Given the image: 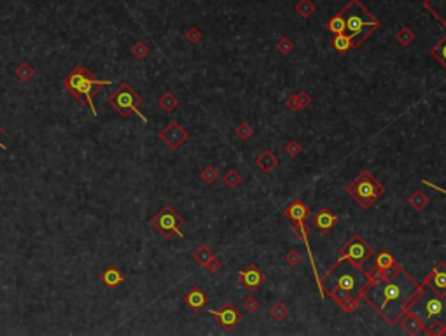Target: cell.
<instances>
[{
	"label": "cell",
	"instance_id": "39",
	"mask_svg": "<svg viewBox=\"0 0 446 336\" xmlns=\"http://www.w3.org/2000/svg\"><path fill=\"white\" fill-rule=\"evenodd\" d=\"M277 49H278V53H282V54H289V53H293V51H294V44H293V40H291V39H287V37H282V39L277 42Z\"/></svg>",
	"mask_w": 446,
	"mask_h": 336
},
{
	"label": "cell",
	"instance_id": "26",
	"mask_svg": "<svg viewBox=\"0 0 446 336\" xmlns=\"http://www.w3.org/2000/svg\"><path fill=\"white\" fill-rule=\"evenodd\" d=\"M408 205L409 207H413L415 210H423L429 205V196L423 193L422 189H418L408 198Z\"/></svg>",
	"mask_w": 446,
	"mask_h": 336
},
{
	"label": "cell",
	"instance_id": "44",
	"mask_svg": "<svg viewBox=\"0 0 446 336\" xmlns=\"http://www.w3.org/2000/svg\"><path fill=\"white\" fill-rule=\"evenodd\" d=\"M422 184H425V186H429V187H432V189H436V191H439V193L446 194V189H445V187H439L438 184H432V182H427V181H422Z\"/></svg>",
	"mask_w": 446,
	"mask_h": 336
},
{
	"label": "cell",
	"instance_id": "27",
	"mask_svg": "<svg viewBox=\"0 0 446 336\" xmlns=\"http://www.w3.org/2000/svg\"><path fill=\"white\" fill-rule=\"evenodd\" d=\"M158 105L163 109L165 112H173L179 107V98L173 95V93L166 91L165 95H161V98L158 100Z\"/></svg>",
	"mask_w": 446,
	"mask_h": 336
},
{
	"label": "cell",
	"instance_id": "18",
	"mask_svg": "<svg viewBox=\"0 0 446 336\" xmlns=\"http://www.w3.org/2000/svg\"><path fill=\"white\" fill-rule=\"evenodd\" d=\"M256 165H258L264 174H269V172H273L275 168L280 165V158H278L273 151L264 149V151L259 152V156L256 158Z\"/></svg>",
	"mask_w": 446,
	"mask_h": 336
},
{
	"label": "cell",
	"instance_id": "14",
	"mask_svg": "<svg viewBox=\"0 0 446 336\" xmlns=\"http://www.w3.org/2000/svg\"><path fill=\"white\" fill-rule=\"evenodd\" d=\"M399 266V263L396 261L392 254L389 251H381L376 254L373 261V277H385V275H390L396 268Z\"/></svg>",
	"mask_w": 446,
	"mask_h": 336
},
{
	"label": "cell",
	"instance_id": "13",
	"mask_svg": "<svg viewBox=\"0 0 446 336\" xmlns=\"http://www.w3.org/2000/svg\"><path fill=\"white\" fill-rule=\"evenodd\" d=\"M238 280L240 284H242L243 287H245L247 291H256L259 289V287L264 284L266 277L264 273H262L261 270H259V266L256 263H249L243 270L238 271Z\"/></svg>",
	"mask_w": 446,
	"mask_h": 336
},
{
	"label": "cell",
	"instance_id": "10",
	"mask_svg": "<svg viewBox=\"0 0 446 336\" xmlns=\"http://www.w3.org/2000/svg\"><path fill=\"white\" fill-rule=\"evenodd\" d=\"M308 219H310V228H313L315 231L322 233V235L331 233L339 223L338 214H334L333 210L326 209V207L320 209V210H317V212L312 214Z\"/></svg>",
	"mask_w": 446,
	"mask_h": 336
},
{
	"label": "cell",
	"instance_id": "20",
	"mask_svg": "<svg viewBox=\"0 0 446 336\" xmlns=\"http://www.w3.org/2000/svg\"><path fill=\"white\" fill-rule=\"evenodd\" d=\"M399 324L403 326V329L408 333V335H422V333H425V328H423L422 322L409 312H406L403 317H401Z\"/></svg>",
	"mask_w": 446,
	"mask_h": 336
},
{
	"label": "cell",
	"instance_id": "5",
	"mask_svg": "<svg viewBox=\"0 0 446 336\" xmlns=\"http://www.w3.org/2000/svg\"><path fill=\"white\" fill-rule=\"evenodd\" d=\"M341 14L345 18V34L354 40L355 49H359L380 27V20L362 5L361 0H350L341 9Z\"/></svg>",
	"mask_w": 446,
	"mask_h": 336
},
{
	"label": "cell",
	"instance_id": "29",
	"mask_svg": "<svg viewBox=\"0 0 446 336\" xmlns=\"http://www.w3.org/2000/svg\"><path fill=\"white\" fill-rule=\"evenodd\" d=\"M14 74H16V77H18L19 81L28 82V81H30V79L35 75V67H34V65H30L28 62H25V63H21V65H19L18 69H16V72H14Z\"/></svg>",
	"mask_w": 446,
	"mask_h": 336
},
{
	"label": "cell",
	"instance_id": "8",
	"mask_svg": "<svg viewBox=\"0 0 446 336\" xmlns=\"http://www.w3.org/2000/svg\"><path fill=\"white\" fill-rule=\"evenodd\" d=\"M150 226L168 240L173 238V236H181V238L186 236L184 231H182L184 219H182L181 214L173 209L172 205H165V207L150 219Z\"/></svg>",
	"mask_w": 446,
	"mask_h": 336
},
{
	"label": "cell",
	"instance_id": "36",
	"mask_svg": "<svg viewBox=\"0 0 446 336\" xmlns=\"http://www.w3.org/2000/svg\"><path fill=\"white\" fill-rule=\"evenodd\" d=\"M200 177L203 179V182H207V184H214V182L219 179V172H217V168H214V166H205L203 172L200 174Z\"/></svg>",
	"mask_w": 446,
	"mask_h": 336
},
{
	"label": "cell",
	"instance_id": "31",
	"mask_svg": "<svg viewBox=\"0 0 446 336\" xmlns=\"http://www.w3.org/2000/svg\"><path fill=\"white\" fill-rule=\"evenodd\" d=\"M224 184H226L227 187H231V189L238 187V186L242 184V175H240V172L236 170V168H229V170L226 172V175H224Z\"/></svg>",
	"mask_w": 446,
	"mask_h": 336
},
{
	"label": "cell",
	"instance_id": "9",
	"mask_svg": "<svg viewBox=\"0 0 446 336\" xmlns=\"http://www.w3.org/2000/svg\"><path fill=\"white\" fill-rule=\"evenodd\" d=\"M371 252H373V249L370 247V244L361 235H354L339 249V256L336 263H339L343 259H350V261H354L357 264H364L371 258Z\"/></svg>",
	"mask_w": 446,
	"mask_h": 336
},
{
	"label": "cell",
	"instance_id": "4",
	"mask_svg": "<svg viewBox=\"0 0 446 336\" xmlns=\"http://www.w3.org/2000/svg\"><path fill=\"white\" fill-rule=\"evenodd\" d=\"M112 81H102L93 75V72L84 65H77L63 77V88L79 102V105H88L91 109L93 116L98 117V111L95 107L93 97L95 93L104 89L105 86H112Z\"/></svg>",
	"mask_w": 446,
	"mask_h": 336
},
{
	"label": "cell",
	"instance_id": "16",
	"mask_svg": "<svg viewBox=\"0 0 446 336\" xmlns=\"http://www.w3.org/2000/svg\"><path fill=\"white\" fill-rule=\"evenodd\" d=\"M208 301H210L208 294L205 293L203 289H200V287H192V289H189L184 296V303L187 305L189 310H192V312H200V310H203L205 306L208 305Z\"/></svg>",
	"mask_w": 446,
	"mask_h": 336
},
{
	"label": "cell",
	"instance_id": "17",
	"mask_svg": "<svg viewBox=\"0 0 446 336\" xmlns=\"http://www.w3.org/2000/svg\"><path fill=\"white\" fill-rule=\"evenodd\" d=\"M100 282L104 284L107 289H115L124 282V273L117 266L111 264L100 273Z\"/></svg>",
	"mask_w": 446,
	"mask_h": 336
},
{
	"label": "cell",
	"instance_id": "42",
	"mask_svg": "<svg viewBox=\"0 0 446 336\" xmlns=\"http://www.w3.org/2000/svg\"><path fill=\"white\" fill-rule=\"evenodd\" d=\"M221 266H223V263H221V261H219V259H217V258H214V259H212V261H208V263L205 264L203 268H207V271H208V273H210V275H214V273H217V271L221 270Z\"/></svg>",
	"mask_w": 446,
	"mask_h": 336
},
{
	"label": "cell",
	"instance_id": "12",
	"mask_svg": "<svg viewBox=\"0 0 446 336\" xmlns=\"http://www.w3.org/2000/svg\"><path fill=\"white\" fill-rule=\"evenodd\" d=\"M208 312H210L212 317L219 322L221 328H223L224 331L235 329L236 326L240 324V321H242V312H240L235 305H229V303L223 305L219 310H208Z\"/></svg>",
	"mask_w": 446,
	"mask_h": 336
},
{
	"label": "cell",
	"instance_id": "30",
	"mask_svg": "<svg viewBox=\"0 0 446 336\" xmlns=\"http://www.w3.org/2000/svg\"><path fill=\"white\" fill-rule=\"evenodd\" d=\"M415 39H416L415 32H413L409 27H403L396 34V40L401 44V46H409V44H413V40Z\"/></svg>",
	"mask_w": 446,
	"mask_h": 336
},
{
	"label": "cell",
	"instance_id": "25",
	"mask_svg": "<svg viewBox=\"0 0 446 336\" xmlns=\"http://www.w3.org/2000/svg\"><path fill=\"white\" fill-rule=\"evenodd\" d=\"M326 28H327L329 32H331L333 35H336V34H345V18H343L341 11L336 12V14L333 16L331 20L327 21V23H326Z\"/></svg>",
	"mask_w": 446,
	"mask_h": 336
},
{
	"label": "cell",
	"instance_id": "28",
	"mask_svg": "<svg viewBox=\"0 0 446 336\" xmlns=\"http://www.w3.org/2000/svg\"><path fill=\"white\" fill-rule=\"evenodd\" d=\"M425 11L431 12L436 20L446 28V0H438V7L431 5V7H425Z\"/></svg>",
	"mask_w": 446,
	"mask_h": 336
},
{
	"label": "cell",
	"instance_id": "32",
	"mask_svg": "<svg viewBox=\"0 0 446 336\" xmlns=\"http://www.w3.org/2000/svg\"><path fill=\"white\" fill-rule=\"evenodd\" d=\"M235 135L238 137L240 140H243V142H247V140L250 139V137L254 135V128H252V124L247 123V121H243V123H240L238 126L235 128Z\"/></svg>",
	"mask_w": 446,
	"mask_h": 336
},
{
	"label": "cell",
	"instance_id": "34",
	"mask_svg": "<svg viewBox=\"0 0 446 336\" xmlns=\"http://www.w3.org/2000/svg\"><path fill=\"white\" fill-rule=\"evenodd\" d=\"M284 151L289 158H297V156L301 154V151H303V147H301V144L296 142V140H289V142L285 144Z\"/></svg>",
	"mask_w": 446,
	"mask_h": 336
},
{
	"label": "cell",
	"instance_id": "19",
	"mask_svg": "<svg viewBox=\"0 0 446 336\" xmlns=\"http://www.w3.org/2000/svg\"><path fill=\"white\" fill-rule=\"evenodd\" d=\"M284 216L287 217L289 221H294V219H308L310 217V210H308L306 203H304L301 198H296L293 203L289 205L287 209H285Z\"/></svg>",
	"mask_w": 446,
	"mask_h": 336
},
{
	"label": "cell",
	"instance_id": "33",
	"mask_svg": "<svg viewBox=\"0 0 446 336\" xmlns=\"http://www.w3.org/2000/svg\"><path fill=\"white\" fill-rule=\"evenodd\" d=\"M269 315L273 317L275 321H284L285 317L289 315V308L282 301H277L269 306Z\"/></svg>",
	"mask_w": 446,
	"mask_h": 336
},
{
	"label": "cell",
	"instance_id": "41",
	"mask_svg": "<svg viewBox=\"0 0 446 336\" xmlns=\"http://www.w3.org/2000/svg\"><path fill=\"white\" fill-rule=\"evenodd\" d=\"M296 95H297V107H299V111H304V109L310 107V104H312V97H310L306 91L301 89V91L296 93Z\"/></svg>",
	"mask_w": 446,
	"mask_h": 336
},
{
	"label": "cell",
	"instance_id": "23",
	"mask_svg": "<svg viewBox=\"0 0 446 336\" xmlns=\"http://www.w3.org/2000/svg\"><path fill=\"white\" fill-rule=\"evenodd\" d=\"M294 11L301 18H310L317 11V4L313 0H297L296 5H294Z\"/></svg>",
	"mask_w": 446,
	"mask_h": 336
},
{
	"label": "cell",
	"instance_id": "38",
	"mask_svg": "<svg viewBox=\"0 0 446 336\" xmlns=\"http://www.w3.org/2000/svg\"><path fill=\"white\" fill-rule=\"evenodd\" d=\"M186 39H187L191 44H198L201 39H203V32L196 27H191L187 32H186Z\"/></svg>",
	"mask_w": 446,
	"mask_h": 336
},
{
	"label": "cell",
	"instance_id": "35",
	"mask_svg": "<svg viewBox=\"0 0 446 336\" xmlns=\"http://www.w3.org/2000/svg\"><path fill=\"white\" fill-rule=\"evenodd\" d=\"M131 53H133L135 58H139V60H144L149 54V46H147L144 40H139V42H135L133 47H131Z\"/></svg>",
	"mask_w": 446,
	"mask_h": 336
},
{
	"label": "cell",
	"instance_id": "15",
	"mask_svg": "<svg viewBox=\"0 0 446 336\" xmlns=\"http://www.w3.org/2000/svg\"><path fill=\"white\" fill-rule=\"evenodd\" d=\"M422 284H427V286L434 287V289L445 291L446 293V263L445 261H439V263L425 275Z\"/></svg>",
	"mask_w": 446,
	"mask_h": 336
},
{
	"label": "cell",
	"instance_id": "37",
	"mask_svg": "<svg viewBox=\"0 0 446 336\" xmlns=\"http://www.w3.org/2000/svg\"><path fill=\"white\" fill-rule=\"evenodd\" d=\"M301 261H303V256H301V252L297 251V249H291V251L285 254V263H287L289 266H297Z\"/></svg>",
	"mask_w": 446,
	"mask_h": 336
},
{
	"label": "cell",
	"instance_id": "21",
	"mask_svg": "<svg viewBox=\"0 0 446 336\" xmlns=\"http://www.w3.org/2000/svg\"><path fill=\"white\" fill-rule=\"evenodd\" d=\"M331 47L334 51H338V53H341V54H345V53H348V51L355 49V47H354V40H352L346 34H336V35H333Z\"/></svg>",
	"mask_w": 446,
	"mask_h": 336
},
{
	"label": "cell",
	"instance_id": "22",
	"mask_svg": "<svg viewBox=\"0 0 446 336\" xmlns=\"http://www.w3.org/2000/svg\"><path fill=\"white\" fill-rule=\"evenodd\" d=\"M214 258H216V252L212 251L207 244H203L201 247H198L196 251L192 252V259H194L200 266H205V264H207L208 261H212Z\"/></svg>",
	"mask_w": 446,
	"mask_h": 336
},
{
	"label": "cell",
	"instance_id": "2",
	"mask_svg": "<svg viewBox=\"0 0 446 336\" xmlns=\"http://www.w3.org/2000/svg\"><path fill=\"white\" fill-rule=\"evenodd\" d=\"M373 278L371 270H366L364 264L343 259L320 277V282L326 296L331 298L346 313H354L359 308L362 291Z\"/></svg>",
	"mask_w": 446,
	"mask_h": 336
},
{
	"label": "cell",
	"instance_id": "24",
	"mask_svg": "<svg viewBox=\"0 0 446 336\" xmlns=\"http://www.w3.org/2000/svg\"><path fill=\"white\" fill-rule=\"evenodd\" d=\"M431 54H432V58H434L436 62H438L439 65L446 70V35L443 37L441 40H439L438 44H436L434 47H432Z\"/></svg>",
	"mask_w": 446,
	"mask_h": 336
},
{
	"label": "cell",
	"instance_id": "3",
	"mask_svg": "<svg viewBox=\"0 0 446 336\" xmlns=\"http://www.w3.org/2000/svg\"><path fill=\"white\" fill-rule=\"evenodd\" d=\"M425 328V335L439 336L446 333V293L423 284L406 306Z\"/></svg>",
	"mask_w": 446,
	"mask_h": 336
},
{
	"label": "cell",
	"instance_id": "11",
	"mask_svg": "<svg viewBox=\"0 0 446 336\" xmlns=\"http://www.w3.org/2000/svg\"><path fill=\"white\" fill-rule=\"evenodd\" d=\"M187 139H189V133L181 126L179 121H170L161 132H159V140H163L170 149H181Z\"/></svg>",
	"mask_w": 446,
	"mask_h": 336
},
{
	"label": "cell",
	"instance_id": "7",
	"mask_svg": "<svg viewBox=\"0 0 446 336\" xmlns=\"http://www.w3.org/2000/svg\"><path fill=\"white\" fill-rule=\"evenodd\" d=\"M107 104L123 117H128V116H131V114H135V116H139L144 123H147V117L144 116V114H140V111H139V107L144 104V98L135 91L133 86H131L130 82H126V81L121 82L117 91H115L112 97H109Z\"/></svg>",
	"mask_w": 446,
	"mask_h": 336
},
{
	"label": "cell",
	"instance_id": "40",
	"mask_svg": "<svg viewBox=\"0 0 446 336\" xmlns=\"http://www.w3.org/2000/svg\"><path fill=\"white\" fill-rule=\"evenodd\" d=\"M259 301L258 299H256L254 296H249V298H245V299H243V303H242V308L245 310V312H249V313H254V312H258L259 310Z\"/></svg>",
	"mask_w": 446,
	"mask_h": 336
},
{
	"label": "cell",
	"instance_id": "43",
	"mask_svg": "<svg viewBox=\"0 0 446 336\" xmlns=\"http://www.w3.org/2000/svg\"><path fill=\"white\" fill-rule=\"evenodd\" d=\"M285 107L291 109V111H299V107H297V95L296 93L289 95L287 100H285Z\"/></svg>",
	"mask_w": 446,
	"mask_h": 336
},
{
	"label": "cell",
	"instance_id": "1",
	"mask_svg": "<svg viewBox=\"0 0 446 336\" xmlns=\"http://www.w3.org/2000/svg\"><path fill=\"white\" fill-rule=\"evenodd\" d=\"M422 282L415 280L399 264L390 275L374 277L362 291L361 299L383 319L385 324L396 326L406 313L408 303L422 289Z\"/></svg>",
	"mask_w": 446,
	"mask_h": 336
},
{
	"label": "cell",
	"instance_id": "45",
	"mask_svg": "<svg viewBox=\"0 0 446 336\" xmlns=\"http://www.w3.org/2000/svg\"><path fill=\"white\" fill-rule=\"evenodd\" d=\"M2 132H4V124L0 123V133H2ZM0 149H4V151H5V149H7V147H5V144L0 142Z\"/></svg>",
	"mask_w": 446,
	"mask_h": 336
},
{
	"label": "cell",
	"instance_id": "6",
	"mask_svg": "<svg viewBox=\"0 0 446 336\" xmlns=\"http://www.w3.org/2000/svg\"><path fill=\"white\" fill-rule=\"evenodd\" d=\"M346 193L359 207L371 209L385 194V186L370 170H362L357 175V179H354L350 184L346 186Z\"/></svg>",
	"mask_w": 446,
	"mask_h": 336
}]
</instances>
